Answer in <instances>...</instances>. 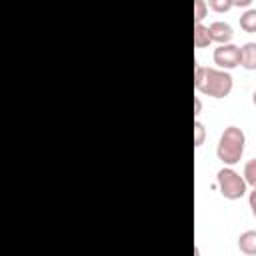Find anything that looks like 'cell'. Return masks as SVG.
I'll return each mask as SVG.
<instances>
[{"label":"cell","mask_w":256,"mask_h":256,"mask_svg":"<svg viewBox=\"0 0 256 256\" xmlns=\"http://www.w3.org/2000/svg\"><path fill=\"white\" fill-rule=\"evenodd\" d=\"M254 0H232V6H238V8H248Z\"/></svg>","instance_id":"9a60e30c"},{"label":"cell","mask_w":256,"mask_h":256,"mask_svg":"<svg viewBox=\"0 0 256 256\" xmlns=\"http://www.w3.org/2000/svg\"><path fill=\"white\" fill-rule=\"evenodd\" d=\"M208 14V4L206 0H194V22H202Z\"/></svg>","instance_id":"7c38bea8"},{"label":"cell","mask_w":256,"mask_h":256,"mask_svg":"<svg viewBox=\"0 0 256 256\" xmlns=\"http://www.w3.org/2000/svg\"><path fill=\"white\" fill-rule=\"evenodd\" d=\"M200 112H202V102H200V98H194V116L198 118Z\"/></svg>","instance_id":"2e32d148"},{"label":"cell","mask_w":256,"mask_h":256,"mask_svg":"<svg viewBox=\"0 0 256 256\" xmlns=\"http://www.w3.org/2000/svg\"><path fill=\"white\" fill-rule=\"evenodd\" d=\"M210 30V36H212V42H218V44H228L232 38H234V30L228 22H222V20H216L208 26Z\"/></svg>","instance_id":"5b68a950"},{"label":"cell","mask_w":256,"mask_h":256,"mask_svg":"<svg viewBox=\"0 0 256 256\" xmlns=\"http://www.w3.org/2000/svg\"><path fill=\"white\" fill-rule=\"evenodd\" d=\"M242 176H244V180H246L248 186L256 188V158H252V160H248L244 164V174Z\"/></svg>","instance_id":"30bf717a"},{"label":"cell","mask_w":256,"mask_h":256,"mask_svg":"<svg viewBox=\"0 0 256 256\" xmlns=\"http://www.w3.org/2000/svg\"><path fill=\"white\" fill-rule=\"evenodd\" d=\"M214 12H218V14H222V12H228L230 8H232V0H208L206 2Z\"/></svg>","instance_id":"4fadbf2b"},{"label":"cell","mask_w":256,"mask_h":256,"mask_svg":"<svg viewBox=\"0 0 256 256\" xmlns=\"http://www.w3.org/2000/svg\"><path fill=\"white\" fill-rule=\"evenodd\" d=\"M210 42H212V36H210L208 26H204L202 22H194V46L206 48Z\"/></svg>","instance_id":"ba28073f"},{"label":"cell","mask_w":256,"mask_h":256,"mask_svg":"<svg viewBox=\"0 0 256 256\" xmlns=\"http://www.w3.org/2000/svg\"><path fill=\"white\" fill-rule=\"evenodd\" d=\"M252 102H254V106H256V90H254V94H252Z\"/></svg>","instance_id":"e0dca14e"},{"label":"cell","mask_w":256,"mask_h":256,"mask_svg":"<svg viewBox=\"0 0 256 256\" xmlns=\"http://www.w3.org/2000/svg\"><path fill=\"white\" fill-rule=\"evenodd\" d=\"M240 28L248 34L256 32V8H248L242 16H240Z\"/></svg>","instance_id":"9c48e42d"},{"label":"cell","mask_w":256,"mask_h":256,"mask_svg":"<svg viewBox=\"0 0 256 256\" xmlns=\"http://www.w3.org/2000/svg\"><path fill=\"white\" fill-rule=\"evenodd\" d=\"M216 182H218V188H220V194L228 200H238L246 194V180L244 176H240L236 170H232L230 166H224L218 170L216 174Z\"/></svg>","instance_id":"3957f363"},{"label":"cell","mask_w":256,"mask_h":256,"mask_svg":"<svg viewBox=\"0 0 256 256\" xmlns=\"http://www.w3.org/2000/svg\"><path fill=\"white\" fill-rule=\"evenodd\" d=\"M244 144H246V136H244L242 128H238V126L224 128V132L220 134L218 146H216L218 160L226 166H234L236 162H240V158L244 154Z\"/></svg>","instance_id":"7a4b0ae2"},{"label":"cell","mask_w":256,"mask_h":256,"mask_svg":"<svg viewBox=\"0 0 256 256\" xmlns=\"http://www.w3.org/2000/svg\"><path fill=\"white\" fill-rule=\"evenodd\" d=\"M238 248L246 256H256V230H246L238 236Z\"/></svg>","instance_id":"8992f818"},{"label":"cell","mask_w":256,"mask_h":256,"mask_svg":"<svg viewBox=\"0 0 256 256\" xmlns=\"http://www.w3.org/2000/svg\"><path fill=\"white\" fill-rule=\"evenodd\" d=\"M204 138H206V128H204V124L196 118V122H194V146L200 148V146L204 144Z\"/></svg>","instance_id":"8fae6325"},{"label":"cell","mask_w":256,"mask_h":256,"mask_svg":"<svg viewBox=\"0 0 256 256\" xmlns=\"http://www.w3.org/2000/svg\"><path fill=\"white\" fill-rule=\"evenodd\" d=\"M214 64H218V68L222 70H232L236 66H240V58H242V50L236 44H218V48H214Z\"/></svg>","instance_id":"277c9868"},{"label":"cell","mask_w":256,"mask_h":256,"mask_svg":"<svg viewBox=\"0 0 256 256\" xmlns=\"http://www.w3.org/2000/svg\"><path fill=\"white\" fill-rule=\"evenodd\" d=\"M240 50H242L240 66L246 70H256V42H246L244 46H240Z\"/></svg>","instance_id":"52a82bcc"},{"label":"cell","mask_w":256,"mask_h":256,"mask_svg":"<svg viewBox=\"0 0 256 256\" xmlns=\"http://www.w3.org/2000/svg\"><path fill=\"white\" fill-rule=\"evenodd\" d=\"M248 204H250V210H252V214L256 218V188H252V192L248 194Z\"/></svg>","instance_id":"5bb4252c"},{"label":"cell","mask_w":256,"mask_h":256,"mask_svg":"<svg viewBox=\"0 0 256 256\" xmlns=\"http://www.w3.org/2000/svg\"><path fill=\"white\" fill-rule=\"evenodd\" d=\"M234 80L228 70L222 68H208V66H194V88L200 94L212 98H224L232 92Z\"/></svg>","instance_id":"6da1fadb"}]
</instances>
